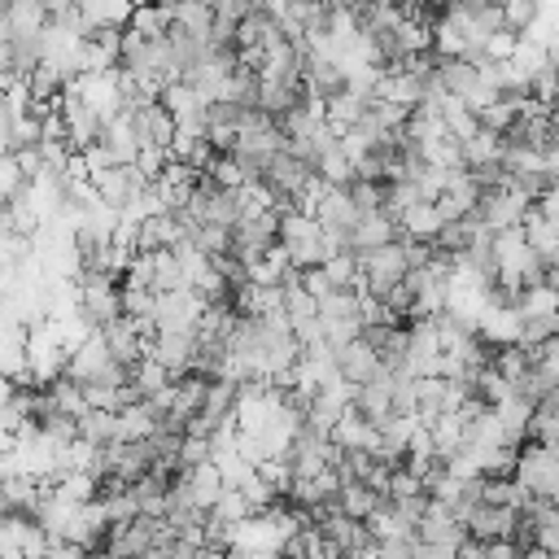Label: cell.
I'll use <instances>...</instances> for the list:
<instances>
[{"label": "cell", "mask_w": 559, "mask_h": 559, "mask_svg": "<svg viewBox=\"0 0 559 559\" xmlns=\"http://www.w3.org/2000/svg\"><path fill=\"white\" fill-rule=\"evenodd\" d=\"M555 109H559V100H555Z\"/></svg>", "instance_id": "ffe728a7"}, {"label": "cell", "mask_w": 559, "mask_h": 559, "mask_svg": "<svg viewBox=\"0 0 559 559\" xmlns=\"http://www.w3.org/2000/svg\"><path fill=\"white\" fill-rule=\"evenodd\" d=\"M467 537L476 542H498V537H515V524H520V511L515 507H498V502H476L467 511Z\"/></svg>", "instance_id": "8992f818"}, {"label": "cell", "mask_w": 559, "mask_h": 559, "mask_svg": "<svg viewBox=\"0 0 559 559\" xmlns=\"http://www.w3.org/2000/svg\"><path fill=\"white\" fill-rule=\"evenodd\" d=\"M476 214L489 231H507V227H524V218L533 214V201L524 192H515L511 183H502V188H485Z\"/></svg>", "instance_id": "277c9868"}, {"label": "cell", "mask_w": 559, "mask_h": 559, "mask_svg": "<svg viewBox=\"0 0 559 559\" xmlns=\"http://www.w3.org/2000/svg\"><path fill=\"white\" fill-rule=\"evenodd\" d=\"M135 0H79V13L92 22V26H127Z\"/></svg>", "instance_id": "9a60e30c"}, {"label": "cell", "mask_w": 559, "mask_h": 559, "mask_svg": "<svg viewBox=\"0 0 559 559\" xmlns=\"http://www.w3.org/2000/svg\"><path fill=\"white\" fill-rule=\"evenodd\" d=\"M127 118H131V127H135L140 148H170L175 135H179V122H175V114H170V105H166L162 96L131 105Z\"/></svg>", "instance_id": "7a4b0ae2"}, {"label": "cell", "mask_w": 559, "mask_h": 559, "mask_svg": "<svg viewBox=\"0 0 559 559\" xmlns=\"http://www.w3.org/2000/svg\"><path fill=\"white\" fill-rule=\"evenodd\" d=\"M79 437L92 445H114L118 441V411H83L79 415Z\"/></svg>", "instance_id": "5bb4252c"}, {"label": "cell", "mask_w": 559, "mask_h": 559, "mask_svg": "<svg viewBox=\"0 0 559 559\" xmlns=\"http://www.w3.org/2000/svg\"><path fill=\"white\" fill-rule=\"evenodd\" d=\"M314 175H319V183H328V188H349V179H354V157H349V148L336 140V144L314 162Z\"/></svg>", "instance_id": "8fae6325"}, {"label": "cell", "mask_w": 559, "mask_h": 559, "mask_svg": "<svg viewBox=\"0 0 559 559\" xmlns=\"http://www.w3.org/2000/svg\"><path fill=\"white\" fill-rule=\"evenodd\" d=\"M192 349H197V332H153L148 341V358H157L170 376H183L192 367Z\"/></svg>", "instance_id": "ba28073f"}, {"label": "cell", "mask_w": 559, "mask_h": 559, "mask_svg": "<svg viewBox=\"0 0 559 559\" xmlns=\"http://www.w3.org/2000/svg\"><path fill=\"white\" fill-rule=\"evenodd\" d=\"M332 362H336V371H341V380H345V384H367V380H376V376H384V371H389V367L380 362V354H376L362 336H354V341L336 345V349H332Z\"/></svg>", "instance_id": "5b68a950"}, {"label": "cell", "mask_w": 559, "mask_h": 559, "mask_svg": "<svg viewBox=\"0 0 559 559\" xmlns=\"http://www.w3.org/2000/svg\"><path fill=\"white\" fill-rule=\"evenodd\" d=\"M384 188H389V183H376V179H358V175L349 179V188H345V192H349V201H354L358 218H362V214H380V210H384Z\"/></svg>", "instance_id": "e0dca14e"}, {"label": "cell", "mask_w": 559, "mask_h": 559, "mask_svg": "<svg viewBox=\"0 0 559 559\" xmlns=\"http://www.w3.org/2000/svg\"><path fill=\"white\" fill-rule=\"evenodd\" d=\"M328 4H332V9H349V13H358L367 0H328Z\"/></svg>", "instance_id": "d6986e66"}, {"label": "cell", "mask_w": 559, "mask_h": 559, "mask_svg": "<svg viewBox=\"0 0 559 559\" xmlns=\"http://www.w3.org/2000/svg\"><path fill=\"white\" fill-rule=\"evenodd\" d=\"M210 515L223 520V524H245V520L253 515V502L245 498V489H231V485H227V489L218 493V502L210 507Z\"/></svg>", "instance_id": "ac0fdd59"}, {"label": "cell", "mask_w": 559, "mask_h": 559, "mask_svg": "<svg viewBox=\"0 0 559 559\" xmlns=\"http://www.w3.org/2000/svg\"><path fill=\"white\" fill-rule=\"evenodd\" d=\"M74 301H79V310L87 314V323H92L96 332L127 314V310H122V280H118V275L83 271V275L74 280Z\"/></svg>", "instance_id": "6da1fadb"}, {"label": "cell", "mask_w": 559, "mask_h": 559, "mask_svg": "<svg viewBox=\"0 0 559 559\" xmlns=\"http://www.w3.org/2000/svg\"><path fill=\"white\" fill-rule=\"evenodd\" d=\"M533 402H524V397H502L498 406H493V415H498V428H502V441L507 445H524L528 441V428H533Z\"/></svg>", "instance_id": "9c48e42d"}, {"label": "cell", "mask_w": 559, "mask_h": 559, "mask_svg": "<svg viewBox=\"0 0 559 559\" xmlns=\"http://www.w3.org/2000/svg\"><path fill=\"white\" fill-rule=\"evenodd\" d=\"M524 240H528V249L546 262V271L559 262V223H550L546 214H537V205H533V214L524 218Z\"/></svg>", "instance_id": "30bf717a"}, {"label": "cell", "mask_w": 559, "mask_h": 559, "mask_svg": "<svg viewBox=\"0 0 559 559\" xmlns=\"http://www.w3.org/2000/svg\"><path fill=\"white\" fill-rule=\"evenodd\" d=\"M402 236H411V240H432L437 231H441V214H437V205L432 201H415L411 210H402Z\"/></svg>", "instance_id": "4fadbf2b"}, {"label": "cell", "mask_w": 559, "mask_h": 559, "mask_svg": "<svg viewBox=\"0 0 559 559\" xmlns=\"http://www.w3.org/2000/svg\"><path fill=\"white\" fill-rule=\"evenodd\" d=\"M542 22V0H502V26L515 35H528Z\"/></svg>", "instance_id": "2e32d148"}, {"label": "cell", "mask_w": 559, "mask_h": 559, "mask_svg": "<svg viewBox=\"0 0 559 559\" xmlns=\"http://www.w3.org/2000/svg\"><path fill=\"white\" fill-rule=\"evenodd\" d=\"M415 537H419V542H437V546H463L467 524H463L445 502H432V498H428V507H424V515H419V524H415Z\"/></svg>", "instance_id": "52a82bcc"}, {"label": "cell", "mask_w": 559, "mask_h": 559, "mask_svg": "<svg viewBox=\"0 0 559 559\" xmlns=\"http://www.w3.org/2000/svg\"><path fill=\"white\" fill-rule=\"evenodd\" d=\"M380 502H384V493H380V489H371L367 480H341V498H336V507H341L345 515L367 520Z\"/></svg>", "instance_id": "7c38bea8"}, {"label": "cell", "mask_w": 559, "mask_h": 559, "mask_svg": "<svg viewBox=\"0 0 559 559\" xmlns=\"http://www.w3.org/2000/svg\"><path fill=\"white\" fill-rule=\"evenodd\" d=\"M92 188H96V197H100L105 205H114V210L122 214L127 205H135V197L148 188V179L140 175L135 162H114V166H105V170L92 175Z\"/></svg>", "instance_id": "3957f363"}]
</instances>
